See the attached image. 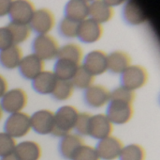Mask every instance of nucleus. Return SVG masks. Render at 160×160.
Instances as JSON below:
<instances>
[{
  "instance_id": "4c0bfd02",
  "label": "nucleus",
  "mask_w": 160,
  "mask_h": 160,
  "mask_svg": "<svg viewBox=\"0 0 160 160\" xmlns=\"http://www.w3.org/2000/svg\"><path fill=\"white\" fill-rule=\"evenodd\" d=\"M1 160H19V158L17 157V156L14 153H12V154H9L4 157H1Z\"/></svg>"
},
{
  "instance_id": "dca6fc26",
  "label": "nucleus",
  "mask_w": 160,
  "mask_h": 160,
  "mask_svg": "<svg viewBox=\"0 0 160 160\" xmlns=\"http://www.w3.org/2000/svg\"><path fill=\"white\" fill-rule=\"evenodd\" d=\"M113 15L114 9L108 1L95 0L89 4V17L98 24L111 21Z\"/></svg>"
},
{
  "instance_id": "c756f323",
  "label": "nucleus",
  "mask_w": 160,
  "mask_h": 160,
  "mask_svg": "<svg viewBox=\"0 0 160 160\" xmlns=\"http://www.w3.org/2000/svg\"><path fill=\"white\" fill-rule=\"evenodd\" d=\"M79 24L80 23L75 22L69 18L64 17L59 24V32L65 38L68 39L76 38L78 35Z\"/></svg>"
},
{
  "instance_id": "9b49d317",
  "label": "nucleus",
  "mask_w": 160,
  "mask_h": 160,
  "mask_svg": "<svg viewBox=\"0 0 160 160\" xmlns=\"http://www.w3.org/2000/svg\"><path fill=\"white\" fill-rule=\"evenodd\" d=\"M104 29L101 24L87 18L79 24L77 37L85 43H94L98 41L103 35Z\"/></svg>"
},
{
  "instance_id": "bb28decb",
  "label": "nucleus",
  "mask_w": 160,
  "mask_h": 160,
  "mask_svg": "<svg viewBox=\"0 0 160 160\" xmlns=\"http://www.w3.org/2000/svg\"><path fill=\"white\" fill-rule=\"evenodd\" d=\"M7 27L11 33L13 44L19 45L20 43L25 41L31 35V28L29 25H23V24H17L10 22Z\"/></svg>"
},
{
  "instance_id": "f3484780",
  "label": "nucleus",
  "mask_w": 160,
  "mask_h": 160,
  "mask_svg": "<svg viewBox=\"0 0 160 160\" xmlns=\"http://www.w3.org/2000/svg\"><path fill=\"white\" fill-rule=\"evenodd\" d=\"M124 20L131 25H139L147 20V15L142 6L137 1H128L123 8Z\"/></svg>"
},
{
  "instance_id": "412c9836",
  "label": "nucleus",
  "mask_w": 160,
  "mask_h": 160,
  "mask_svg": "<svg viewBox=\"0 0 160 160\" xmlns=\"http://www.w3.org/2000/svg\"><path fill=\"white\" fill-rule=\"evenodd\" d=\"M131 65V57L124 51H113L107 58L108 71L112 74H122Z\"/></svg>"
},
{
  "instance_id": "a878e982",
  "label": "nucleus",
  "mask_w": 160,
  "mask_h": 160,
  "mask_svg": "<svg viewBox=\"0 0 160 160\" xmlns=\"http://www.w3.org/2000/svg\"><path fill=\"white\" fill-rule=\"evenodd\" d=\"M70 82L74 89L77 88L80 90H86L94 85L95 76L91 74L82 65H80Z\"/></svg>"
},
{
  "instance_id": "e433bc0d",
  "label": "nucleus",
  "mask_w": 160,
  "mask_h": 160,
  "mask_svg": "<svg viewBox=\"0 0 160 160\" xmlns=\"http://www.w3.org/2000/svg\"><path fill=\"white\" fill-rule=\"evenodd\" d=\"M8 82H7L6 78L0 74V98H2L3 95L8 91Z\"/></svg>"
},
{
  "instance_id": "4468645a",
  "label": "nucleus",
  "mask_w": 160,
  "mask_h": 160,
  "mask_svg": "<svg viewBox=\"0 0 160 160\" xmlns=\"http://www.w3.org/2000/svg\"><path fill=\"white\" fill-rule=\"evenodd\" d=\"M44 60L39 58L35 54H30L22 58L18 68L21 74L24 78L28 80H33L36 76H38L40 73L44 71Z\"/></svg>"
},
{
  "instance_id": "20e7f679",
  "label": "nucleus",
  "mask_w": 160,
  "mask_h": 160,
  "mask_svg": "<svg viewBox=\"0 0 160 160\" xmlns=\"http://www.w3.org/2000/svg\"><path fill=\"white\" fill-rule=\"evenodd\" d=\"M27 93L21 88H15L8 91L1 98L0 107L2 110L14 114L22 112L27 105Z\"/></svg>"
},
{
  "instance_id": "f257e3e1",
  "label": "nucleus",
  "mask_w": 160,
  "mask_h": 160,
  "mask_svg": "<svg viewBox=\"0 0 160 160\" xmlns=\"http://www.w3.org/2000/svg\"><path fill=\"white\" fill-rule=\"evenodd\" d=\"M79 110L73 106H63L54 113V126L52 134L63 138L71 133L74 129Z\"/></svg>"
},
{
  "instance_id": "a211bd4d",
  "label": "nucleus",
  "mask_w": 160,
  "mask_h": 160,
  "mask_svg": "<svg viewBox=\"0 0 160 160\" xmlns=\"http://www.w3.org/2000/svg\"><path fill=\"white\" fill-rule=\"evenodd\" d=\"M89 2L85 0L68 1L65 8V17L81 23L89 17Z\"/></svg>"
},
{
  "instance_id": "7c9ffc66",
  "label": "nucleus",
  "mask_w": 160,
  "mask_h": 160,
  "mask_svg": "<svg viewBox=\"0 0 160 160\" xmlns=\"http://www.w3.org/2000/svg\"><path fill=\"white\" fill-rule=\"evenodd\" d=\"M17 142L15 139L5 132H0V157L14 153Z\"/></svg>"
},
{
  "instance_id": "f8f14e48",
  "label": "nucleus",
  "mask_w": 160,
  "mask_h": 160,
  "mask_svg": "<svg viewBox=\"0 0 160 160\" xmlns=\"http://www.w3.org/2000/svg\"><path fill=\"white\" fill-rule=\"evenodd\" d=\"M113 124L106 116V114H97L91 117L89 136L101 141L112 136Z\"/></svg>"
},
{
  "instance_id": "4be33fe9",
  "label": "nucleus",
  "mask_w": 160,
  "mask_h": 160,
  "mask_svg": "<svg viewBox=\"0 0 160 160\" xmlns=\"http://www.w3.org/2000/svg\"><path fill=\"white\" fill-rule=\"evenodd\" d=\"M58 79L51 71H43L32 80L34 90L40 94H52Z\"/></svg>"
},
{
  "instance_id": "9d476101",
  "label": "nucleus",
  "mask_w": 160,
  "mask_h": 160,
  "mask_svg": "<svg viewBox=\"0 0 160 160\" xmlns=\"http://www.w3.org/2000/svg\"><path fill=\"white\" fill-rule=\"evenodd\" d=\"M31 128L40 135L52 134L54 126V113L50 109L36 111L31 117Z\"/></svg>"
},
{
  "instance_id": "6ab92c4d",
  "label": "nucleus",
  "mask_w": 160,
  "mask_h": 160,
  "mask_svg": "<svg viewBox=\"0 0 160 160\" xmlns=\"http://www.w3.org/2000/svg\"><path fill=\"white\" fill-rule=\"evenodd\" d=\"M84 144L83 139L78 134H68L61 138L59 152L65 159L71 160L78 149Z\"/></svg>"
},
{
  "instance_id": "423d86ee",
  "label": "nucleus",
  "mask_w": 160,
  "mask_h": 160,
  "mask_svg": "<svg viewBox=\"0 0 160 160\" xmlns=\"http://www.w3.org/2000/svg\"><path fill=\"white\" fill-rule=\"evenodd\" d=\"M133 115V104L121 100H112L109 102L106 116L112 123V124H128L130 122Z\"/></svg>"
},
{
  "instance_id": "1a4fd4ad",
  "label": "nucleus",
  "mask_w": 160,
  "mask_h": 160,
  "mask_svg": "<svg viewBox=\"0 0 160 160\" xmlns=\"http://www.w3.org/2000/svg\"><path fill=\"white\" fill-rule=\"evenodd\" d=\"M123 148L124 143L120 139L110 136L98 141L96 151L100 160H115L119 158Z\"/></svg>"
},
{
  "instance_id": "c9c22d12",
  "label": "nucleus",
  "mask_w": 160,
  "mask_h": 160,
  "mask_svg": "<svg viewBox=\"0 0 160 160\" xmlns=\"http://www.w3.org/2000/svg\"><path fill=\"white\" fill-rule=\"evenodd\" d=\"M10 5L11 1L9 0H0V17L8 14Z\"/></svg>"
},
{
  "instance_id": "72a5a7b5",
  "label": "nucleus",
  "mask_w": 160,
  "mask_h": 160,
  "mask_svg": "<svg viewBox=\"0 0 160 160\" xmlns=\"http://www.w3.org/2000/svg\"><path fill=\"white\" fill-rule=\"evenodd\" d=\"M91 115L89 113H79V116L77 118L74 129L77 131L79 135L82 136H89V128H90V120Z\"/></svg>"
},
{
  "instance_id": "473e14b6",
  "label": "nucleus",
  "mask_w": 160,
  "mask_h": 160,
  "mask_svg": "<svg viewBox=\"0 0 160 160\" xmlns=\"http://www.w3.org/2000/svg\"><path fill=\"white\" fill-rule=\"evenodd\" d=\"M71 160H100L95 147L83 144L75 153Z\"/></svg>"
},
{
  "instance_id": "7ed1b4c3",
  "label": "nucleus",
  "mask_w": 160,
  "mask_h": 160,
  "mask_svg": "<svg viewBox=\"0 0 160 160\" xmlns=\"http://www.w3.org/2000/svg\"><path fill=\"white\" fill-rule=\"evenodd\" d=\"M148 72L141 65H130L121 74V86L135 91L147 84Z\"/></svg>"
},
{
  "instance_id": "0eeeda50",
  "label": "nucleus",
  "mask_w": 160,
  "mask_h": 160,
  "mask_svg": "<svg viewBox=\"0 0 160 160\" xmlns=\"http://www.w3.org/2000/svg\"><path fill=\"white\" fill-rule=\"evenodd\" d=\"M55 25V17L52 10L46 8L36 9L29 26L38 35L49 34Z\"/></svg>"
},
{
  "instance_id": "f704fd0d",
  "label": "nucleus",
  "mask_w": 160,
  "mask_h": 160,
  "mask_svg": "<svg viewBox=\"0 0 160 160\" xmlns=\"http://www.w3.org/2000/svg\"><path fill=\"white\" fill-rule=\"evenodd\" d=\"M13 45L12 36L8 28L6 26L0 27V51H3Z\"/></svg>"
},
{
  "instance_id": "393cba45",
  "label": "nucleus",
  "mask_w": 160,
  "mask_h": 160,
  "mask_svg": "<svg viewBox=\"0 0 160 160\" xmlns=\"http://www.w3.org/2000/svg\"><path fill=\"white\" fill-rule=\"evenodd\" d=\"M83 58L82 48L77 43H68L59 48L57 58H63L70 60L78 65H81V62Z\"/></svg>"
},
{
  "instance_id": "f03ea898",
  "label": "nucleus",
  "mask_w": 160,
  "mask_h": 160,
  "mask_svg": "<svg viewBox=\"0 0 160 160\" xmlns=\"http://www.w3.org/2000/svg\"><path fill=\"white\" fill-rule=\"evenodd\" d=\"M32 48L36 56L42 60H51L57 58L59 51L58 41L50 34L38 35L33 41Z\"/></svg>"
},
{
  "instance_id": "2eb2a0df",
  "label": "nucleus",
  "mask_w": 160,
  "mask_h": 160,
  "mask_svg": "<svg viewBox=\"0 0 160 160\" xmlns=\"http://www.w3.org/2000/svg\"><path fill=\"white\" fill-rule=\"evenodd\" d=\"M111 91L102 85H92L85 90L83 99L85 103L95 108H101L110 102Z\"/></svg>"
},
{
  "instance_id": "c85d7f7f",
  "label": "nucleus",
  "mask_w": 160,
  "mask_h": 160,
  "mask_svg": "<svg viewBox=\"0 0 160 160\" xmlns=\"http://www.w3.org/2000/svg\"><path fill=\"white\" fill-rule=\"evenodd\" d=\"M74 91V87L70 81L58 80L55 88L53 89L52 95L54 99L58 101H66L71 98Z\"/></svg>"
},
{
  "instance_id": "cd10ccee",
  "label": "nucleus",
  "mask_w": 160,
  "mask_h": 160,
  "mask_svg": "<svg viewBox=\"0 0 160 160\" xmlns=\"http://www.w3.org/2000/svg\"><path fill=\"white\" fill-rule=\"evenodd\" d=\"M146 152L144 148L140 144H129L124 146L120 156V160H145Z\"/></svg>"
},
{
  "instance_id": "58836bf2",
  "label": "nucleus",
  "mask_w": 160,
  "mask_h": 160,
  "mask_svg": "<svg viewBox=\"0 0 160 160\" xmlns=\"http://www.w3.org/2000/svg\"><path fill=\"white\" fill-rule=\"evenodd\" d=\"M2 117H3V110H2V108L0 107V120L2 119Z\"/></svg>"
},
{
  "instance_id": "b1692460",
  "label": "nucleus",
  "mask_w": 160,
  "mask_h": 160,
  "mask_svg": "<svg viewBox=\"0 0 160 160\" xmlns=\"http://www.w3.org/2000/svg\"><path fill=\"white\" fill-rule=\"evenodd\" d=\"M80 65L63 58H57L54 67H53V74L58 80L64 81H70L73 75L75 74L77 69Z\"/></svg>"
},
{
  "instance_id": "ddd939ff",
  "label": "nucleus",
  "mask_w": 160,
  "mask_h": 160,
  "mask_svg": "<svg viewBox=\"0 0 160 160\" xmlns=\"http://www.w3.org/2000/svg\"><path fill=\"white\" fill-rule=\"evenodd\" d=\"M108 55L102 50H93L88 53L83 60L82 66L94 76L103 74L108 71Z\"/></svg>"
},
{
  "instance_id": "2f4dec72",
  "label": "nucleus",
  "mask_w": 160,
  "mask_h": 160,
  "mask_svg": "<svg viewBox=\"0 0 160 160\" xmlns=\"http://www.w3.org/2000/svg\"><path fill=\"white\" fill-rule=\"evenodd\" d=\"M135 98H136L135 91L126 89L122 86L114 89L112 91H111V94H110V101L121 100V101H125V102L133 104Z\"/></svg>"
},
{
  "instance_id": "6e6552de",
  "label": "nucleus",
  "mask_w": 160,
  "mask_h": 160,
  "mask_svg": "<svg viewBox=\"0 0 160 160\" xmlns=\"http://www.w3.org/2000/svg\"><path fill=\"white\" fill-rule=\"evenodd\" d=\"M35 11L36 8L33 2L28 0H15L11 1L8 15L13 23L29 25Z\"/></svg>"
},
{
  "instance_id": "5701e85b",
  "label": "nucleus",
  "mask_w": 160,
  "mask_h": 160,
  "mask_svg": "<svg viewBox=\"0 0 160 160\" xmlns=\"http://www.w3.org/2000/svg\"><path fill=\"white\" fill-rule=\"evenodd\" d=\"M22 58V51L19 45L13 44L3 51H0V63L3 67L9 70L19 67Z\"/></svg>"
},
{
  "instance_id": "aec40b11",
  "label": "nucleus",
  "mask_w": 160,
  "mask_h": 160,
  "mask_svg": "<svg viewBox=\"0 0 160 160\" xmlns=\"http://www.w3.org/2000/svg\"><path fill=\"white\" fill-rule=\"evenodd\" d=\"M14 154L19 160H39L42 156V150L38 142L25 141L16 145Z\"/></svg>"
},
{
  "instance_id": "39448f33",
  "label": "nucleus",
  "mask_w": 160,
  "mask_h": 160,
  "mask_svg": "<svg viewBox=\"0 0 160 160\" xmlns=\"http://www.w3.org/2000/svg\"><path fill=\"white\" fill-rule=\"evenodd\" d=\"M31 130L30 116L24 112L10 114L5 123V133L13 139L25 137Z\"/></svg>"
}]
</instances>
